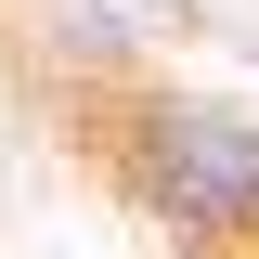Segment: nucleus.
Segmentation results:
<instances>
[{
	"label": "nucleus",
	"mask_w": 259,
	"mask_h": 259,
	"mask_svg": "<svg viewBox=\"0 0 259 259\" xmlns=\"http://www.w3.org/2000/svg\"><path fill=\"white\" fill-rule=\"evenodd\" d=\"M130 194L168 233H259V130L233 104H182L156 91L130 117Z\"/></svg>",
	"instance_id": "f257e3e1"
},
{
	"label": "nucleus",
	"mask_w": 259,
	"mask_h": 259,
	"mask_svg": "<svg viewBox=\"0 0 259 259\" xmlns=\"http://www.w3.org/2000/svg\"><path fill=\"white\" fill-rule=\"evenodd\" d=\"M39 39H52L65 65H117V52H130V26H117V13H91V0H52V13H39Z\"/></svg>",
	"instance_id": "f03ea898"
}]
</instances>
